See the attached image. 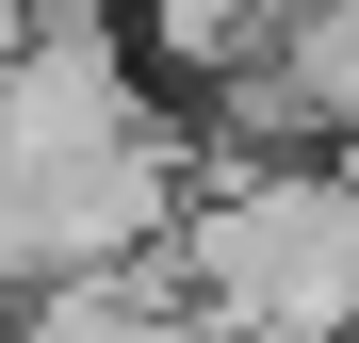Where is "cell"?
Wrapping results in <instances>:
<instances>
[{
	"label": "cell",
	"mask_w": 359,
	"mask_h": 343,
	"mask_svg": "<svg viewBox=\"0 0 359 343\" xmlns=\"http://www.w3.org/2000/svg\"><path fill=\"white\" fill-rule=\"evenodd\" d=\"M278 66H294V98L327 114V147H359V0H311V17L278 33Z\"/></svg>",
	"instance_id": "1"
}]
</instances>
